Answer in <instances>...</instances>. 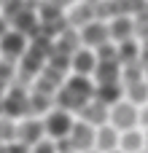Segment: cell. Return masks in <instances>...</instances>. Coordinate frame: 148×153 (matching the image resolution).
I'll list each match as a JSON object with an SVG mask.
<instances>
[{"instance_id": "cell-13", "label": "cell", "mask_w": 148, "mask_h": 153, "mask_svg": "<svg viewBox=\"0 0 148 153\" xmlns=\"http://www.w3.org/2000/svg\"><path fill=\"white\" fill-rule=\"evenodd\" d=\"M78 118L81 121H86V124H92V126H100V124H108V105H102V102H97L94 97L78 110Z\"/></svg>"}, {"instance_id": "cell-2", "label": "cell", "mask_w": 148, "mask_h": 153, "mask_svg": "<svg viewBox=\"0 0 148 153\" xmlns=\"http://www.w3.org/2000/svg\"><path fill=\"white\" fill-rule=\"evenodd\" d=\"M138 118H140V108L132 105L129 100H119L108 108V124L119 132H127V129H135L138 126Z\"/></svg>"}, {"instance_id": "cell-1", "label": "cell", "mask_w": 148, "mask_h": 153, "mask_svg": "<svg viewBox=\"0 0 148 153\" xmlns=\"http://www.w3.org/2000/svg\"><path fill=\"white\" fill-rule=\"evenodd\" d=\"M94 97V81L92 75H78L73 73L67 81H62L54 91V108H62L67 113H78L89 100Z\"/></svg>"}, {"instance_id": "cell-15", "label": "cell", "mask_w": 148, "mask_h": 153, "mask_svg": "<svg viewBox=\"0 0 148 153\" xmlns=\"http://www.w3.org/2000/svg\"><path fill=\"white\" fill-rule=\"evenodd\" d=\"M94 100L102 105H113L119 100H124V86L121 81H111V83H94Z\"/></svg>"}, {"instance_id": "cell-19", "label": "cell", "mask_w": 148, "mask_h": 153, "mask_svg": "<svg viewBox=\"0 0 148 153\" xmlns=\"http://www.w3.org/2000/svg\"><path fill=\"white\" fill-rule=\"evenodd\" d=\"M89 19H94V5H89V3H78L67 16H65V22H67V27H84Z\"/></svg>"}, {"instance_id": "cell-6", "label": "cell", "mask_w": 148, "mask_h": 153, "mask_svg": "<svg viewBox=\"0 0 148 153\" xmlns=\"http://www.w3.org/2000/svg\"><path fill=\"white\" fill-rule=\"evenodd\" d=\"M78 40H81V46H86V48H97L100 43H105V40H111L108 38V22L105 19H89L84 27H78Z\"/></svg>"}, {"instance_id": "cell-8", "label": "cell", "mask_w": 148, "mask_h": 153, "mask_svg": "<svg viewBox=\"0 0 148 153\" xmlns=\"http://www.w3.org/2000/svg\"><path fill=\"white\" fill-rule=\"evenodd\" d=\"M67 140H70V145H73L75 153L89 151V148H94V126L78 118V121H73V126L67 132Z\"/></svg>"}, {"instance_id": "cell-12", "label": "cell", "mask_w": 148, "mask_h": 153, "mask_svg": "<svg viewBox=\"0 0 148 153\" xmlns=\"http://www.w3.org/2000/svg\"><path fill=\"white\" fill-rule=\"evenodd\" d=\"M121 78V62L119 59H97L94 70H92V81L94 83H111Z\"/></svg>"}, {"instance_id": "cell-30", "label": "cell", "mask_w": 148, "mask_h": 153, "mask_svg": "<svg viewBox=\"0 0 148 153\" xmlns=\"http://www.w3.org/2000/svg\"><path fill=\"white\" fill-rule=\"evenodd\" d=\"M138 153H146V151H138Z\"/></svg>"}, {"instance_id": "cell-22", "label": "cell", "mask_w": 148, "mask_h": 153, "mask_svg": "<svg viewBox=\"0 0 148 153\" xmlns=\"http://www.w3.org/2000/svg\"><path fill=\"white\" fill-rule=\"evenodd\" d=\"M16 137V121L0 116V143H11Z\"/></svg>"}, {"instance_id": "cell-4", "label": "cell", "mask_w": 148, "mask_h": 153, "mask_svg": "<svg viewBox=\"0 0 148 153\" xmlns=\"http://www.w3.org/2000/svg\"><path fill=\"white\" fill-rule=\"evenodd\" d=\"M40 121H43V134L49 140H59V137H67L75 118H73V113H67L62 108H51L49 113H43Z\"/></svg>"}, {"instance_id": "cell-29", "label": "cell", "mask_w": 148, "mask_h": 153, "mask_svg": "<svg viewBox=\"0 0 148 153\" xmlns=\"http://www.w3.org/2000/svg\"><path fill=\"white\" fill-rule=\"evenodd\" d=\"M67 153H75V151H67Z\"/></svg>"}, {"instance_id": "cell-21", "label": "cell", "mask_w": 148, "mask_h": 153, "mask_svg": "<svg viewBox=\"0 0 148 153\" xmlns=\"http://www.w3.org/2000/svg\"><path fill=\"white\" fill-rule=\"evenodd\" d=\"M16 81V62H8L0 56V91H5Z\"/></svg>"}, {"instance_id": "cell-17", "label": "cell", "mask_w": 148, "mask_h": 153, "mask_svg": "<svg viewBox=\"0 0 148 153\" xmlns=\"http://www.w3.org/2000/svg\"><path fill=\"white\" fill-rule=\"evenodd\" d=\"M54 108V97L51 94H43V91H27V116H35L40 118L43 113H49Z\"/></svg>"}, {"instance_id": "cell-16", "label": "cell", "mask_w": 148, "mask_h": 153, "mask_svg": "<svg viewBox=\"0 0 148 153\" xmlns=\"http://www.w3.org/2000/svg\"><path fill=\"white\" fill-rule=\"evenodd\" d=\"M143 56V43L138 38H127V40H119L116 43V59L121 65H129V62H138Z\"/></svg>"}, {"instance_id": "cell-28", "label": "cell", "mask_w": 148, "mask_h": 153, "mask_svg": "<svg viewBox=\"0 0 148 153\" xmlns=\"http://www.w3.org/2000/svg\"><path fill=\"white\" fill-rule=\"evenodd\" d=\"M108 153H124V151H121V148H113V151H108Z\"/></svg>"}, {"instance_id": "cell-10", "label": "cell", "mask_w": 148, "mask_h": 153, "mask_svg": "<svg viewBox=\"0 0 148 153\" xmlns=\"http://www.w3.org/2000/svg\"><path fill=\"white\" fill-rule=\"evenodd\" d=\"M97 65V56H94V48H86V46H78L73 54H70V70L78 73V75H92Z\"/></svg>"}, {"instance_id": "cell-9", "label": "cell", "mask_w": 148, "mask_h": 153, "mask_svg": "<svg viewBox=\"0 0 148 153\" xmlns=\"http://www.w3.org/2000/svg\"><path fill=\"white\" fill-rule=\"evenodd\" d=\"M132 32H135L132 13H116V16H111V22H108V38H111L113 43L127 40V38H135Z\"/></svg>"}, {"instance_id": "cell-25", "label": "cell", "mask_w": 148, "mask_h": 153, "mask_svg": "<svg viewBox=\"0 0 148 153\" xmlns=\"http://www.w3.org/2000/svg\"><path fill=\"white\" fill-rule=\"evenodd\" d=\"M5 27H8V24H5V19L0 16V35H3V30H5Z\"/></svg>"}, {"instance_id": "cell-11", "label": "cell", "mask_w": 148, "mask_h": 153, "mask_svg": "<svg viewBox=\"0 0 148 153\" xmlns=\"http://www.w3.org/2000/svg\"><path fill=\"white\" fill-rule=\"evenodd\" d=\"M8 22H11V27H13V30L24 32L27 38H30V35L38 30V24H40V22H38V13L32 11V5H22V8H19Z\"/></svg>"}, {"instance_id": "cell-7", "label": "cell", "mask_w": 148, "mask_h": 153, "mask_svg": "<svg viewBox=\"0 0 148 153\" xmlns=\"http://www.w3.org/2000/svg\"><path fill=\"white\" fill-rule=\"evenodd\" d=\"M46 134H43V121L40 118H35V116H24V118H19L16 121V143H24L27 148L30 145H35L38 140H43Z\"/></svg>"}, {"instance_id": "cell-23", "label": "cell", "mask_w": 148, "mask_h": 153, "mask_svg": "<svg viewBox=\"0 0 148 153\" xmlns=\"http://www.w3.org/2000/svg\"><path fill=\"white\" fill-rule=\"evenodd\" d=\"M30 153H57V148H54V140H38L35 145H30Z\"/></svg>"}, {"instance_id": "cell-27", "label": "cell", "mask_w": 148, "mask_h": 153, "mask_svg": "<svg viewBox=\"0 0 148 153\" xmlns=\"http://www.w3.org/2000/svg\"><path fill=\"white\" fill-rule=\"evenodd\" d=\"M84 153H100V151H97V148H89V151H84Z\"/></svg>"}, {"instance_id": "cell-26", "label": "cell", "mask_w": 148, "mask_h": 153, "mask_svg": "<svg viewBox=\"0 0 148 153\" xmlns=\"http://www.w3.org/2000/svg\"><path fill=\"white\" fill-rule=\"evenodd\" d=\"M0 116H3V91H0Z\"/></svg>"}, {"instance_id": "cell-18", "label": "cell", "mask_w": 148, "mask_h": 153, "mask_svg": "<svg viewBox=\"0 0 148 153\" xmlns=\"http://www.w3.org/2000/svg\"><path fill=\"white\" fill-rule=\"evenodd\" d=\"M119 148L124 153H138L146 151V134L135 126V129H127V132H119Z\"/></svg>"}, {"instance_id": "cell-3", "label": "cell", "mask_w": 148, "mask_h": 153, "mask_svg": "<svg viewBox=\"0 0 148 153\" xmlns=\"http://www.w3.org/2000/svg\"><path fill=\"white\" fill-rule=\"evenodd\" d=\"M3 116L13 118V121L27 116V89L22 83H16V81L3 91Z\"/></svg>"}, {"instance_id": "cell-20", "label": "cell", "mask_w": 148, "mask_h": 153, "mask_svg": "<svg viewBox=\"0 0 148 153\" xmlns=\"http://www.w3.org/2000/svg\"><path fill=\"white\" fill-rule=\"evenodd\" d=\"M124 97L132 102V105H146V97H148V91H146V78H140V81H132V83H127L124 86Z\"/></svg>"}, {"instance_id": "cell-5", "label": "cell", "mask_w": 148, "mask_h": 153, "mask_svg": "<svg viewBox=\"0 0 148 153\" xmlns=\"http://www.w3.org/2000/svg\"><path fill=\"white\" fill-rule=\"evenodd\" d=\"M27 35L24 32H19V30H3V35H0V56L3 59H8V62H16L24 51H27Z\"/></svg>"}, {"instance_id": "cell-24", "label": "cell", "mask_w": 148, "mask_h": 153, "mask_svg": "<svg viewBox=\"0 0 148 153\" xmlns=\"http://www.w3.org/2000/svg\"><path fill=\"white\" fill-rule=\"evenodd\" d=\"M8 153H30V148H27L24 143H16V140H11V143H8Z\"/></svg>"}, {"instance_id": "cell-14", "label": "cell", "mask_w": 148, "mask_h": 153, "mask_svg": "<svg viewBox=\"0 0 148 153\" xmlns=\"http://www.w3.org/2000/svg\"><path fill=\"white\" fill-rule=\"evenodd\" d=\"M94 148L100 153H108L113 148H119V129H113L111 124L94 126Z\"/></svg>"}]
</instances>
